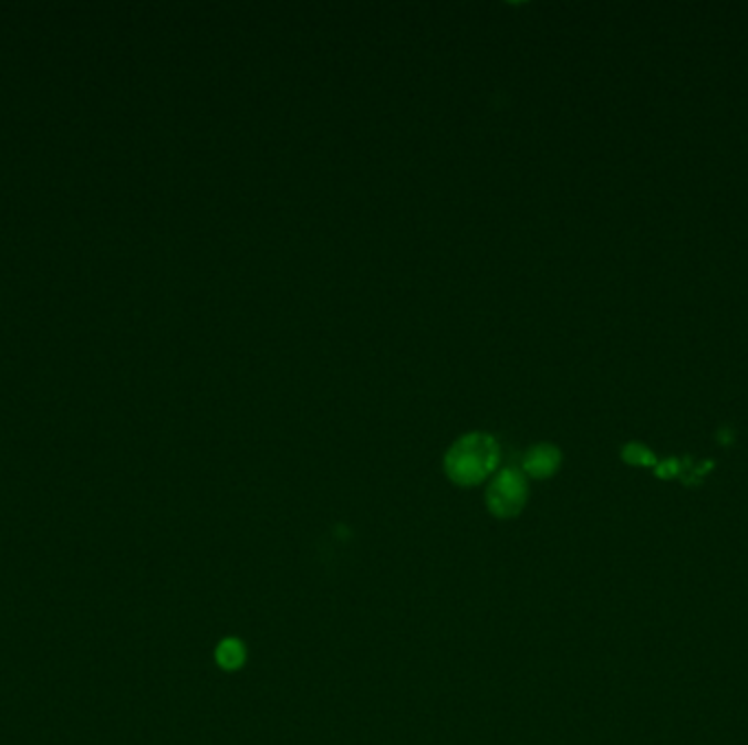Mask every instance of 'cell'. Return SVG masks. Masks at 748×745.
Instances as JSON below:
<instances>
[{
	"instance_id": "1",
	"label": "cell",
	"mask_w": 748,
	"mask_h": 745,
	"mask_svg": "<svg viewBox=\"0 0 748 745\" xmlns=\"http://www.w3.org/2000/svg\"><path fill=\"white\" fill-rule=\"evenodd\" d=\"M497 464L499 444L488 433L463 436L445 455V472L460 487L479 485L497 470Z\"/></svg>"
},
{
	"instance_id": "2",
	"label": "cell",
	"mask_w": 748,
	"mask_h": 745,
	"mask_svg": "<svg viewBox=\"0 0 748 745\" xmlns=\"http://www.w3.org/2000/svg\"><path fill=\"white\" fill-rule=\"evenodd\" d=\"M528 503V479L515 468L497 472L486 490V505L497 518H515Z\"/></svg>"
},
{
	"instance_id": "4",
	"label": "cell",
	"mask_w": 748,
	"mask_h": 745,
	"mask_svg": "<svg viewBox=\"0 0 748 745\" xmlns=\"http://www.w3.org/2000/svg\"><path fill=\"white\" fill-rule=\"evenodd\" d=\"M215 655H217V662H219L224 669L232 671V669H239V667L246 662V648H243V643L237 641V639H226V641H221V643L217 646Z\"/></svg>"
},
{
	"instance_id": "5",
	"label": "cell",
	"mask_w": 748,
	"mask_h": 745,
	"mask_svg": "<svg viewBox=\"0 0 748 745\" xmlns=\"http://www.w3.org/2000/svg\"><path fill=\"white\" fill-rule=\"evenodd\" d=\"M624 462L633 464V466H656L655 453L651 449H646L644 444H626L622 451Z\"/></svg>"
},
{
	"instance_id": "3",
	"label": "cell",
	"mask_w": 748,
	"mask_h": 745,
	"mask_svg": "<svg viewBox=\"0 0 748 745\" xmlns=\"http://www.w3.org/2000/svg\"><path fill=\"white\" fill-rule=\"evenodd\" d=\"M561 451L554 444H537L526 453L523 470L532 479H548L561 468Z\"/></svg>"
}]
</instances>
